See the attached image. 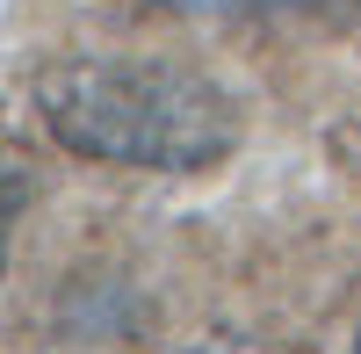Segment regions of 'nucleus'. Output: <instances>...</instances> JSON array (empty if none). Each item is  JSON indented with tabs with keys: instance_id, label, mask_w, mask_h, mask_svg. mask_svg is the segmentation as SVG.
I'll use <instances>...</instances> for the list:
<instances>
[{
	"instance_id": "1",
	"label": "nucleus",
	"mask_w": 361,
	"mask_h": 354,
	"mask_svg": "<svg viewBox=\"0 0 361 354\" xmlns=\"http://www.w3.org/2000/svg\"><path fill=\"white\" fill-rule=\"evenodd\" d=\"M51 145L130 173H202L238 145V102L209 73L152 51H80L37 73Z\"/></svg>"
},
{
	"instance_id": "2",
	"label": "nucleus",
	"mask_w": 361,
	"mask_h": 354,
	"mask_svg": "<svg viewBox=\"0 0 361 354\" xmlns=\"http://www.w3.org/2000/svg\"><path fill=\"white\" fill-rule=\"evenodd\" d=\"M152 15H238V8H260V0H137Z\"/></svg>"
},
{
	"instance_id": "5",
	"label": "nucleus",
	"mask_w": 361,
	"mask_h": 354,
	"mask_svg": "<svg viewBox=\"0 0 361 354\" xmlns=\"http://www.w3.org/2000/svg\"><path fill=\"white\" fill-rule=\"evenodd\" d=\"M354 354H361V347H354Z\"/></svg>"
},
{
	"instance_id": "4",
	"label": "nucleus",
	"mask_w": 361,
	"mask_h": 354,
	"mask_svg": "<svg viewBox=\"0 0 361 354\" xmlns=\"http://www.w3.org/2000/svg\"><path fill=\"white\" fill-rule=\"evenodd\" d=\"M195 354H231V347H195Z\"/></svg>"
},
{
	"instance_id": "3",
	"label": "nucleus",
	"mask_w": 361,
	"mask_h": 354,
	"mask_svg": "<svg viewBox=\"0 0 361 354\" xmlns=\"http://www.w3.org/2000/svg\"><path fill=\"white\" fill-rule=\"evenodd\" d=\"M8 224H15V188L0 181V268H8Z\"/></svg>"
}]
</instances>
